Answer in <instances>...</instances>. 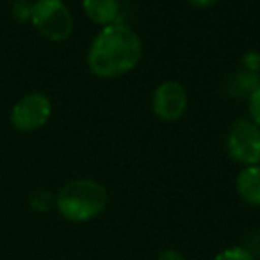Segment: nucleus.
<instances>
[{
	"label": "nucleus",
	"mask_w": 260,
	"mask_h": 260,
	"mask_svg": "<svg viewBox=\"0 0 260 260\" xmlns=\"http://www.w3.org/2000/svg\"><path fill=\"white\" fill-rule=\"evenodd\" d=\"M23 2H34V0H23Z\"/></svg>",
	"instance_id": "nucleus-17"
},
{
	"label": "nucleus",
	"mask_w": 260,
	"mask_h": 260,
	"mask_svg": "<svg viewBox=\"0 0 260 260\" xmlns=\"http://www.w3.org/2000/svg\"><path fill=\"white\" fill-rule=\"evenodd\" d=\"M219 0H187V4L194 9H209L212 6H216Z\"/></svg>",
	"instance_id": "nucleus-16"
},
{
	"label": "nucleus",
	"mask_w": 260,
	"mask_h": 260,
	"mask_svg": "<svg viewBox=\"0 0 260 260\" xmlns=\"http://www.w3.org/2000/svg\"><path fill=\"white\" fill-rule=\"evenodd\" d=\"M109 192L93 178H75L62 185L55 194V210L70 223L93 221L107 209Z\"/></svg>",
	"instance_id": "nucleus-2"
},
{
	"label": "nucleus",
	"mask_w": 260,
	"mask_h": 260,
	"mask_svg": "<svg viewBox=\"0 0 260 260\" xmlns=\"http://www.w3.org/2000/svg\"><path fill=\"white\" fill-rule=\"evenodd\" d=\"M82 9L94 25L107 27L118 23L121 4L119 0H82Z\"/></svg>",
	"instance_id": "nucleus-8"
},
{
	"label": "nucleus",
	"mask_w": 260,
	"mask_h": 260,
	"mask_svg": "<svg viewBox=\"0 0 260 260\" xmlns=\"http://www.w3.org/2000/svg\"><path fill=\"white\" fill-rule=\"evenodd\" d=\"M52 116V102L45 93H27L22 96L9 112V121L13 128L22 132V134H30L36 130L43 128Z\"/></svg>",
	"instance_id": "nucleus-5"
},
{
	"label": "nucleus",
	"mask_w": 260,
	"mask_h": 260,
	"mask_svg": "<svg viewBox=\"0 0 260 260\" xmlns=\"http://www.w3.org/2000/svg\"><path fill=\"white\" fill-rule=\"evenodd\" d=\"M143 41L134 29L125 23L102 27L93 38L86 55L87 70L98 79H119L139 64Z\"/></svg>",
	"instance_id": "nucleus-1"
},
{
	"label": "nucleus",
	"mask_w": 260,
	"mask_h": 260,
	"mask_svg": "<svg viewBox=\"0 0 260 260\" xmlns=\"http://www.w3.org/2000/svg\"><path fill=\"white\" fill-rule=\"evenodd\" d=\"M235 189L244 203L260 207V164L242 168L235 178Z\"/></svg>",
	"instance_id": "nucleus-7"
},
{
	"label": "nucleus",
	"mask_w": 260,
	"mask_h": 260,
	"mask_svg": "<svg viewBox=\"0 0 260 260\" xmlns=\"http://www.w3.org/2000/svg\"><path fill=\"white\" fill-rule=\"evenodd\" d=\"M241 66H242V70L258 73L260 72V52H256V50L246 52L241 59Z\"/></svg>",
	"instance_id": "nucleus-13"
},
{
	"label": "nucleus",
	"mask_w": 260,
	"mask_h": 260,
	"mask_svg": "<svg viewBox=\"0 0 260 260\" xmlns=\"http://www.w3.org/2000/svg\"><path fill=\"white\" fill-rule=\"evenodd\" d=\"M159 260H185V258H184L182 253L177 251V249L168 248V249H164V251H160Z\"/></svg>",
	"instance_id": "nucleus-15"
},
{
	"label": "nucleus",
	"mask_w": 260,
	"mask_h": 260,
	"mask_svg": "<svg viewBox=\"0 0 260 260\" xmlns=\"http://www.w3.org/2000/svg\"><path fill=\"white\" fill-rule=\"evenodd\" d=\"M30 23L54 43L66 41L73 34V16L62 0H34L30 6Z\"/></svg>",
	"instance_id": "nucleus-3"
},
{
	"label": "nucleus",
	"mask_w": 260,
	"mask_h": 260,
	"mask_svg": "<svg viewBox=\"0 0 260 260\" xmlns=\"http://www.w3.org/2000/svg\"><path fill=\"white\" fill-rule=\"evenodd\" d=\"M260 86V75L255 72H248V70H239L232 79V93L241 94V96H249L256 87Z\"/></svg>",
	"instance_id": "nucleus-9"
},
{
	"label": "nucleus",
	"mask_w": 260,
	"mask_h": 260,
	"mask_svg": "<svg viewBox=\"0 0 260 260\" xmlns=\"http://www.w3.org/2000/svg\"><path fill=\"white\" fill-rule=\"evenodd\" d=\"M189 105V94L177 80H164L152 94V111L162 121H177L185 114Z\"/></svg>",
	"instance_id": "nucleus-6"
},
{
	"label": "nucleus",
	"mask_w": 260,
	"mask_h": 260,
	"mask_svg": "<svg viewBox=\"0 0 260 260\" xmlns=\"http://www.w3.org/2000/svg\"><path fill=\"white\" fill-rule=\"evenodd\" d=\"M30 6H32V2L15 0V4H13V16L18 22H30Z\"/></svg>",
	"instance_id": "nucleus-14"
},
{
	"label": "nucleus",
	"mask_w": 260,
	"mask_h": 260,
	"mask_svg": "<svg viewBox=\"0 0 260 260\" xmlns=\"http://www.w3.org/2000/svg\"><path fill=\"white\" fill-rule=\"evenodd\" d=\"M29 205L30 209H34L36 212H48L52 207H55V194L48 191H36L30 194L29 198Z\"/></svg>",
	"instance_id": "nucleus-10"
},
{
	"label": "nucleus",
	"mask_w": 260,
	"mask_h": 260,
	"mask_svg": "<svg viewBox=\"0 0 260 260\" xmlns=\"http://www.w3.org/2000/svg\"><path fill=\"white\" fill-rule=\"evenodd\" d=\"M214 260H256V258L244 246H232V248H226L217 253L214 256Z\"/></svg>",
	"instance_id": "nucleus-11"
},
{
	"label": "nucleus",
	"mask_w": 260,
	"mask_h": 260,
	"mask_svg": "<svg viewBox=\"0 0 260 260\" xmlns=\"http://www.w3.org/2000/svg\"><path fill=\"white\" fill-rule=\"evenodd\" d=\"M248 112L249 119L260 126V86L248 96Z\"/></svg>",
	"instance_id": "nucleus-12"
},
{
	"label": "nucleus",
	"mask_w": 260,
	"mask_h": 260,
	"mask_svg": "<svg viewBox=\"0 0 260 260\" xmlns=\"http://www.w3.org/2000/svg\"><path fill=\"white\" fill-rule=\"evenodd\" d=\"M226 153L242 168L260 164V126L249 118L232 123L226 134Z\"/></svg>",
	"instance_id": "nucleus-4"
}]
</instances>
